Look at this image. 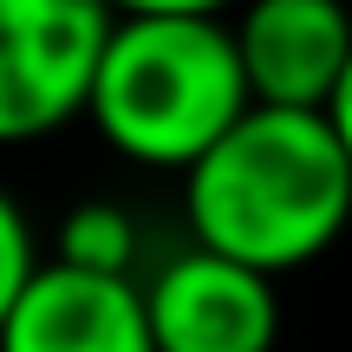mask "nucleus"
<instances>
[{
  "label": "nucleus",
  "instance_id": "nucleus-1",
  "mask_svg": "<svg viewBox=\"0 0 352 352\" xmlns=\"http://www.w3.org/2000/svg\"><path fill=\"white\" fill-rule=\"evenodd\" d=\"M189 241L280 280L320 261L352 222V157L327 111L254 104L183 176Z\"/></svg>",
  "mask_w": 352,
  "mask_h": 352
},
{
  "label": "nucleus",
  "instance_id": "nucleus-2",
  "mask_svg": "<svg viewBox=\"0 0 352 352\" xmlns=\"http://www.w3.org/2000/svg\"><path fill=\"white\" fill-rule=\"evenodd\" d=\"M248 111L228 20H118L85 118L124 164L189 176Z\"/></svg>",
  "mask_w": 352,
  "mask_h": 352
},
{
  "label": "nucleus",
  "instance_id": "nucleus-3",
  "mask_svg": "<svg viewBox=\"0 0 352 352\" xmlns=\"http://www.w3.org/2000/svg\"><path fill=\"white\" fill-rule=\"evenodd\" d=\"M111 0H0V151L39 144L91 111Z\"/></svg>",
  "mask_w": 352,
  "mask_h": 352
},
{
  "label": "nucleus",
  "instance_id": "nucleus-4",
  "mask_svg": "<svg viewBox=\"0 0 352 352\" xmlns=\"http://www.w3.org/2000/svg\"><path fill=\"white\" fill-rule=\"evenodd\" d=\"M157 352H274L280 287L254 267L189 241L144 280Z\"/></svg>",
  "mask_w": 352,
  "mask_h": 352
},
{
  "label": "nucleus",
  "instance_id": "nucleus-5",
  "mask_svg": "<svg viewBox=\"0 0 352 352\" xmlns=\"http://www.w3.org/2000/svg\"><path fill=\"white\" fill-rule=\"evenodd\" d=\"M235 52L254 104L327 111L352 72V7L346 0H248L235 13Z\"/></svg>",
  "mask_w": 352,
  "mask_h": 352
},
{
  "label": "nucleus",
  "instance_id": "nucleus-6",
  "mask_svg": "<svg viewBox=\"0 0 352 352\" xmlns=\"http://www.w3.org/2000/svg\"><path fill=\"white\" fill-rule=\"evenodd\" d=\"M0 352H157L144 280L46 261L0 327Z\"/></svg>",
  "mask_w": 352,
  "mask_h": 352
},
{
  "label": "nucleus",
  "instance_id": "nucleus-7",
  "mask_svg": "<svg viewBox=\"0 0 352 352\" xmlns=\"http://www.w3.org/2000/svg\"><path fill=\"white\" fill-rule=\"evenodd\" d=\"M52 261L65 267H85V274H124L138 267V222L131 209L91 196V202H72L59 215V235H52Z\"/></svg>",
  "mask_w": 352,
  "mask_h": 352
},
{
  "label": "nucleus",
  "instance_id": "nucleus-8",
  "mask_svg": "<svg viewBox=\"0 0 352 352\" xmlns=\"http://www.w3.org/2000/svg\"><path fill=\"white\" fill-rule=\"evenodd\" d=\"M39 241H33V222H26V209L13 202V189L0 183V327H7V314L20 307V294L33 287L39 274Z\"/></svg>",
  "mask_w": 352,
  "mask_h": 352
},
{
  "label": "nucleus",
  "instance_id": "nucleus-9",
  "mask_svg": "<svg viewBox=\"0 0 352 352\" xmlns=\"http://www.w3.org/2000/svg\"><path fill=\"white\" fill-rule=\"evenodd\" d=\"M118 20H235L248 0H111Z\"/></svg>",
  "mask_w": 352,
  "mask_h": 352
},
{
  "label": "nucleus",
  "instance_id": "nucleus-10",
  "mask_svg": "<svg viewBox=\"0 0 352 352\" xmlns=\"http://www.w3.org/2000/svg\"><path fill=\"white\" fill-rule=\"evenodd\" d=\"M327 118H333V131H340V144H346V157H352V72L340 78V91H333Z\"/></svg>",
  "mask_w": 352,
  "mask_h": 352
}]
</instances>
